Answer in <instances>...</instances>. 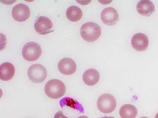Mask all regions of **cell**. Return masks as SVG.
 Returning <instances> with one entry per match:
<instances>
[{"label": "cell", "instance_id": "13", "mask_svg": "<svg viewBox=\"0 0 158 118\" xmlns=\"http://www.w3.org/2000/svg\"><path fill=\"white\" fill-rule=\"evenodd\" d=\"M100 77L99 73L95 69L86 70L83 74V81L84 83L89 86L96 85L99 81Z\"/></svg>", "mask_w": 158, "mask_h": 118}, {"label": "cell", "instance_id": "20", "mask_svg": "<svg viewBox=\"0 0 158 118\" xmlns=\"http://www.w3.org/2000/svg\"><path fill=\"white\" fill-rule=\"evenodd\" d=\"M155 118H158V113H157L156 115Z\"/></svg>", "mask_w": 158, "mask_h": 118}, {"label": "cell", "instance_id": "21", "mask_svg": "<svg viewBox=\"0 0 158 118\" xmlns=\"http://www.w3.org/2000/svg\"><path fill=\"white\" fill-rule=\"evenodd\" d=\"M140 118H149L148 117L143 116V117H140Z\"/></svg>", "mask_w": 158, "mask_h": 118}, {"label": "cell", "instance_id": "17", "mask_svg": "<svg viewBox=\"0 0 158 118\" xmlns=\"http://www.w3.org/2000/svg\"><path fill=\"white\" fill-rule=\"evenodd\" d=\"M99 2H101V3L103 4H108L111 3L112 1H99Z\"/></svg>", "mask_w": 158, "mask_h": 118}, {"label": "cell", "instance_id": "5", "mask_svg": "<svg viewBox=\"0 0 158 118\" xmlns=\"http://www.w3.org/2000/svg\"><path fill=\"white\" fill-rule=\"evenodd\" d=\"M47 74L46 69L40 64H34L28 69V77L34 83H40L43 82L46 78Z\"/></svg>", "mask_w": 158, "mask_h": 118}, {"label": "cell", "instance_id": "12", "mask_svg": "<svg viewBox=\"0 0 158 118\" xmlns=\"http://www.w3.org/2000/svg\"><path fill=\"white\" fill-rule=\"evenodd\" d=\"M15 73V66L11 63L6 62L0 66V79L2 81H9L13 78Z\"/></svg>", "mask_w": 158, "mask_h": 118}, {"label": "cell", "instance_id": "7", "mask_svg": "<svg viewBox=\"0 0 158 118\" xmlns=\"http://www.w3.org/2000/svg\"><path fill=\"white\" fill-rule=\"evenodd\" d=\"M12 15L15 20L20 22H24L30 17V10L27 5L19 3L12 8Z\"/></svg>", "mask_w": 158, "mask_h": 118}, {"label": "cell", "instance_id": "11", "mask_svg": "<svg viewBox=\"0 0 158 118\" xmlns=\"http://www.w3.org/2000/svg\"><path fill=\"white\" fill-rule=\"evenodd\" d=\"M136 10L139 14L149 17L155 11V6L153 2L149 0H142L137 4Z\"/></svg>", "mask_w": 158, "mask_h": 118}, {"label": "cell", "instance_id": "15", "mask_svg": "<svg viewBox=\"0 0 158 118\" xmlns=\"http://www.w3.org/2000/svg\"><path fill=\"white\" fill-rule=\"evenodd\" d=\"M67 18L72 22H77L82 18L83 13L81 9L75 6H70L66 10Z\"/></svg>", "mask_w": 158, "mask_h": 118}, {"label": "cell", "instance_id": "8", "mask_svg": "<svg viewBox=\"0 0 158 118\" xmlns=\"http://www.w3.org/2000/svg\"><path fill=\"white\" fill-rule=\"evenodd\" d=\"M131 44L135 50L138 51H144L149 45V40L146 34L138 33L134 34L131 39Z\"/></svg>", "mask_w": 158, "mask_h": 118}, {"label": "cell", "instance_id": "3", "mask_svg": "<svg viewBox=\"0 0 158 118\" xmlns=\"http://www.w3.org/2000/svg\"><path fill=\"white\" fill-rule=\"evenodd\" d=\"M97 108L101 112L109 114L115 110L117 106L115 98L109 93H104L98 99Z\"/></svg>", "mask_w": 158, "mask_h": 118}, {"label": "cell", "instance_id": "6", "mask_svg": "<svg viewBox=\"0 0 158 118\" xmlns=\"http://www.w3.org/2000/svg\"><path fill=\"white\" fill-rule=\"evenodd\" d=\"M34 28L35 31L41 35H46L54 31L52 21L44 16L37 18L35 22Z\"/></svg>", "mask_w": 158, "mask_h": 118}, {"label": "cell", "instance_id": "16", "mask_svg": "<svg viewBox=\"0 0 158 118\" xmlns=\"http://www.w3.org/2000/svg\"><path fill=\"white\" fill-rule=\"evenodd\" d=\"M54 118H69L63 114L61 111H59L58 112L54 115Z\"/></svg>", "mask_w": 158, "mask_h": 118}, {"label": "cell", "instance_id": "1", "mask_svg": "<svg viewBox=\"0 0 158 118\" xmlns=\"http://www.w3.org/2000/svg\"><path fill=\"white\" fill-rule=\"evenodd\" d=\"M80 35L85 41L93 42L101 36V27L95 22H88L84 23L80 28Z\"/></svg>", "mask_w": 158, "mask_h": 118}, {"label": "cell", "instance_id": "4", "mask_svg": "<svg viewBox=\"0 0 158 118\" xmlns=\"http://www.w3.org/2000/svg\"><path fill=\"white\" fill-rule=\"evenodd\" d=\"M42 53L40 45L35 42L27 43L22 48V56L25 60L29 61L38 60L41 55Z\"/></svg>", "mask_w": 158, "mask_h": 118}, {"label": "cell", "instance_id": "14", "mask_svg": "<svg viewBox=\"0 0 158 118\" xmlns=\"http://www.w3.org/2000/svg\"><path fill=\"white\" fill-rule=\"evenodd\" d=\"M137 114L138 109L132 104H124L120 109L119 115L122 118H135Z\"/></svg>", "mask_w": 158, "mask_h": 118}, {"label": "cell", "instance_id": "10", "mask_svg": "<svg viewBox=\"0 0 158 118\" xmlns=\"http://www.w3.org/2000/svg\"><path fill=\"white\" fill-rule=\"evenodd\" d=\"M58 68L59 71L61 73L69 76L75 73L77 69V65L73 59L65 57L59 61Z\"/></svg>", "mask_w": 158, "mask_h": 118}, {"label": "cell", "instance_id": "9", "mask_svg": "<svg viewBox=\"0 0 158 118\" xmlns=\"http://www.w3.org/2000/svg\"><path fill=\"white\" fill-rule=\"evenodd\" d=\"M101 20L105 24L114 26L118 22V13L117 10L112 7L104 9L101 14Z\"/></svg>", "mask_w": 158, "mask_h": 118}, {"label": "cell", "instance_id": "19", "mask_svg": "<svg viewBox=\"0 0 158 118\" xmlns=\"http://www.w3.org/2000/svg\"><path fill=\"white\" fill-rule=\"evenodd\" d=\"M100 118H115L113 116H103Z\"/></svg>", "mask_w": 158, "mask_h": 118}, {"label": "cell", "instance_id": "2", "mask_svg": "<svg viewBox=\"0 0 158 118\" xmlns=\"http://www.w3.org/2000/svg\"><path fill=\"white\" fill-rule=\"evenodd\" d=\"M44 92L52 99H58L62 97L66 92V87L64 82L58 79L48 81L44 86Z\"/></svg>", "mask_w": 158, "mask_h": 118}, {"label": "cell", "instance_id": "18", "mask_svg": "<svg viewBox=\"0 0 158 118\" xmlns=\"http://www.w3.org/2000/svg\"><path fill=\"white\" fill-rule=\"evenodd\" d=\"M77 118H89L88 117L86 116H81L77 117Z\"/></svg>", "mask_w": 158, "mask_h": 118}]
</instances>
